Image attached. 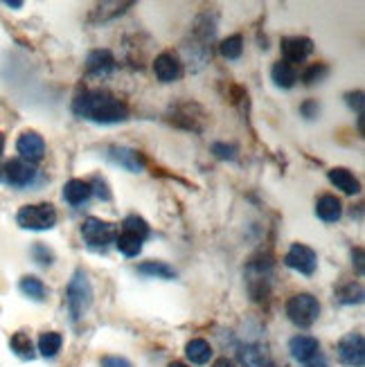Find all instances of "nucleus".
Segmentation results:
<instances>
[{
  "mask_svg": "<svg viewBox=\"0 0 365 367\" xmlns=\"http://www.w3.org/2000/svg\"><path fill=\"white\" fill-rule=\"evenodd\" d=\"M72 113L81 120L97 122V124H117L129 117V108L106 91H86L75 97Z\"/></svg>",
  "mask_w": 365,
  "mask_h": 367,
  "instance_id": "nucleus-1",
  "label": "nucleus"
},
{
  "mask_svg": "<svg viewBox=\"0 0 365 367\" xmlns=\"http://www.w3.org/2000/svg\"><path fill=\"white\" fill-rule=\"evenodd\" d=\"M66 304H68V313L72 320H81L83 315H86L88 307L93 304V286L88 282V275L77 268L75 275L68 282V289H66Z\"/></svg>",
  "mask_w": 365,
  "mask_h": 367,
  "instance_id": "nucleus-2",
  "label": "nucleus"
},
{
  "mask_svg": "<svg viewBox=\"0 0 365 367\" xmlns=\"http://www.w3.org/2000/svg\"><path fill=\"white\" fill-rule=\"evenodd\" d=\"M16 223L23 230H50L57 223V210L50 203H36V205H23L16 214Z\"/></svg>",
  "mask_w": 365,
  "mask_h": 367,
  "instance_id": "nucleus-3",
  "label": "nucleus"
},
{
  "mask_svg": "<svg viewBox=\"0 0 365 367\" xmlns=\"http://www.w3.org/2000/svg\"><path fill=\"white\" fill-rule=\"evenodd\" d=\"M286 315L296 327L307 329L311 327L320 315V302L311 293H298L286 302Z\"/></svg>",
  "mask_w": 365,
  "mask_h": 367,
  "instance_id": "nucleus-4",
  "label": "nucleus"
},
{
  "mask_svg": "<svg viewBox=\"0 0 365 367\" xmlns=\"http://www.w3.org/2000/svg\"><path fill=\"white\" fill-rule=\"evenodd\" d=\"M81 237L86 241L88 248L95 250H104L106 246H111L117 239V228L108 221H102V219L88 216L81 226Z\"/></svg>",
  "mask_w": 365,
  "mask_h": 367,
  "instance_id": "nucleus-5",
  "label": "nucleus"
},
{
  "mask_svg": "<svg viewBox=\"0 0 365 367\" xmlns=\"http://www.w3.org/2000/svg\"><path fill=\"white\" fill-rule=\"evenodd\" d=\"M338 359L343 365L347 367H363L365 365V340L363 334L359 332H352L345 334L343 338L338 340Z\"/></svg>",
  "mask_w": 365,
  "mask_h": 367,
  "instance_id": "nucleus-6",
  "label": "nucleus"
},
{
  "mask_svg": "<svg viewBox=\"0 0 365 367\" xmlns=\"http://www.w3.org/2000/svg\"><path fill=\"white\" fill-rule=\"evenodd\" d=\"M36 178V169L25 161H9L5 167H0V182L11 187H28Z\"/></svg>",
  "mask_w": 365,
  "mask_h": 367,
  "instance_id": "nucleus-7",
  "label": "nucleus"
},
{
  "mask_svg": "<svg viewBox=\"0 0 365 367\" xmlns=\"http://www.w3.org/2000/svg\"><path fill=\"white\" fill-rule=\"evenodd\" d=\"M284 264L302 275H313L315 266H318V257H315V252L309 246H304V243H294L284 255Z\"/></svg>",
  "mask_w": 365,
  "mask_h": 367,
  "instance_id": "nucleus-8",
  "label": "nucleus"
},
{
  "mask_svg": "<svg viewBox=\"0 0 365 367\" xmlns=\"http://www.w3.org/2000/svg\"><path fill=\"white\" fill-rule=\"evenodd\" d=\"M106 158L111 161L113 165L122 167L124 171H131V174H140L144 169V158L140 151L136 149H129V146H108L106 149Z\"/></svg>",
  "mask_w": 365,
  "mask_h": 367,
  "instance_id": "nucleus-9",
  "label": "nucleus"
},
{
  "mask_svg": "<svg viewBox=\"0 0 365 367\" xmlns=\"http://www.w3.org/2000/svg\"><path fill=\"white\" fill-rule=\"evenodd\" d=\"M16 149L21 153V158L25 163H41L45 156V140L39 136L36 131H25L21 133V138L16 142Z\"/></svg>",
  "mask_w": 365,
  "mask_h": 367,
  "instance_id": "nucleus-10",
  "label": "nucleus"
},
{
  "mask_svg": "<svg viewBox=\"0 0 365 367\" xmlns=\"http://www.w3.org/2000/svg\"><path fill=\"white\" fill-rule=\"evenodd\" d=\"M269 271H271V266L266 264V268L257 262H253L248 266V293L253 296V300H264L266 296H269Z\"/></svg>",
  "mask_w": 365,
  "mask_h": 367,
  "instance_id": "nucleus-11",
  "label": "nucleus"
},
{
  "mask_svg": "<svg viewBox=\"0 0 365 367\" xmlns=\"http://www.w3.org/2000/svg\"><path fill=\"white\" fill-rule=\"evenodd\" d=\"M313 52V41L307 36H289L282 39V54L286 64H302Z\"/></svg>",
  "mask_w": 365,
  "mask_h": 367,
  "instance_id": "nucleus-12",
  "label": "nucleus"
},
{
  "mask_svg": "<svg viewBox=\"0 0 365 367\" xmlns=\"http://www.w3.org/2000/svg\"><path fill=\"white\" fill-rule=\"evenodd\" d=\"M289 351L298 363H311V361L318 359L320 342L313 336H296L289 342Z\"/></svg>",
  "mask_w": 365,
  "mask_h": 367,
  "instance_id": "nucleus-13",
  "label": "nucleus"
},
{
  "mask_svg": "<svg viewBox=\"0 0 365 367\" xmlns=\"http://www.w3.org/2000/svg\"><path fill=\"white\" fill-rule=\"evenodd\" d=\"M153 72L163 83H172L180 77L182 66H180L178 57H174L172 52H163V54H158L153 61Z\"/></svg>",
  "mask_w": 365,
  "mask_h": 367,
  "instance_id": "nucleus-14",
  "label": "nucleus"
},
{
  "mask_svg": "<svg viewBox=\"0 0 365 367\" xmlns=\"http://www.w3.org/2000/svg\"><path fill=\"white\" fill-rule=\"evenodd\" d=\"M115 70V57L108 50H93L86 59V72L93 77H106Z\"/></svg>",
  "mask_w": 365,
  "mask_h": 367,
  "instance_id": "nucleus-15",
  "label": "nucleus"
},
{
  "mask_svg": "<svg viewBox=\"0 0 365 367\" xmlns=\"http://www.w3.org/2000/svg\"><path fill=\"white\" fill-rule=\"evenodd\" d=\"M93 197V185L86 180H79V178H72L64 185V199L70 205H83L88 199Z\"/></svg>",
  "mask_w": 365,
  "mask_h": 367,
  "instance_id": "nucleus-16",
  "label": "nucleus"
},
{
  "mask_svg": "<svg viewBox=\"0 0 365 367\" xmlns=\"http://www.w3.org/2000/svg\"><path fill=\"white\" fill-rule=\"evenodd\" d=\"M327 178H330L332 185H336V190H340L343 194H359L361 192V182L357 180V176L352 174L349 169L334 167V169H330Z\"/></svg>",
  "mask_w": 365,
  "mask_h": 367,
  "instance_id": "nucleus-17",
  "label": "nucleus"
},
{
  "mask_svg": "<svg viewBox=\"0 0 365 367\" xmlns=\"http://www.w3.org/2000/svg\"><path fill=\"white\" fill-rule=\"evenodd\" d=\"M340 214H343V205H340V201L332 197V194H325V197H320L318 203H315V216L325 223H336Z\"/></svg>",
  "mask_w": 365,
  "mask_h": 367,
  "instance_id": "nucleus-18",
  "label": "nucleus"
},
{
  "mask_svg": "<svg viewBox=\"0 0 365 367\" xmlns=\"http://www.w3.org/2000/svg\"><path fill=\"white\" fill-rule=\"evenodd\" d=\"M185 354H187V359L194 365H205V363L212 359V347H210L208 340L194 338V340H190L187 345H185Z\"/></svg>",
  "mask_w": 365,
  "mask_h": 367,
  "instance_id": "nucleus-19",
  "label": "nucleus"
},
{
  "mask_svg": "<svg viewBox=\"0 0 365 367\" xmlns=\"http://www.w3.org/2000/svg\"><path fill=\"white\" fill-rule=\"evenodd\" d=\"M271 77L279 88H294L296 81H298V72H296L294 66L286 64V61H277V64L273 66V70H271Z\"/></svg>",
  "mask_w": 365,
  "mask_h": 367,
  "instance_id": "nucleus-20",
  "label": "nucleus"
},
{
  "mask_svg": "<svg viewBox=\"0 0 365 367\" xmlns=\"http://www.w3.org/2000/svg\"><path fill=\"white\" fill-rule=\"evenodd\" d=\"M138 273L156 279H176V271L165 262H144L138 266Z\"/></svg>",
  "mask_w": 365,
  "mask_h": 367,
  "instance_id": "nucleus-21",
  "label": "nucleus"
},
{
  "mask_svg": "<svg viewBox=\"0 0 365 367\" xmlns=\"http://www.w3.org/2000/svg\"><path fill=\"white\" fill-rule=\"evenodd\" d=\"M18 289L23 291V296H28V298L34 300V302H43L45 296H47L45 284L41 282L39 277H34V275H25V277H23L21 284H18Z\"/></svg>",
  "mask_w": 365,
  "mask_h": 367,
  "instance_id": "nucleus-22",
  "label": "nucleus"
},
{
  "mask_svg": "<svg viewBox=\"0 0 365 367\" xmlns=\"http://www.w3.org/2000/svg\"><path fill=\"white\" fill-rule=\"evenodd\" d=\"M9 347L23 361H32L34 359V345H32V340H30L28 334H23V332L14 334V336H11V340H9Z\"/></svg>",
  "mask_w": 365,
  "mask_h": 367,
  "instance_id": "nucleus-23",
  "label": "nucleus"
},
{
  "mask_svg": "<svg viewBox=\"0 0 365 367\" xmlns=\"http://www.w3.org/2000/svg\"><path fill=\"white\" fill-rule=\"evenodd\" d=\"M122 232H127V235H133V237H138L140 241H144L149 235H151V230L147 226V221L144 219H140L138 214H131L124 219V223H122Z\"/></svg>",
  "mask_w": 365,
  "mask_h": 367,
  "instance_id": "nucleus-24",
  "label": "nucleus"
},
{
  "mask_svg": "<svg viewBox=\"0 0 365 367\" xmlns=\"http://www.w3.org/2000/svg\"><path fill=\"white\" fill-rule=\"evenodd\" d=\"M61 345H64V338H61V334H57V332H45L39 338V351H41V356H45V359L57 356Z\"/></svg>",
  "mask_w": 365,
  "mask_h": 367,
  "instance_id": "nucleus-25",
  "label": "nucleus"
},
{
  "mask_svg": "<svg viewBox=\"0 0 365 367\" xmlns=\"http://www.w3.org/2000/svg\"><path fill=\"white\" fill-rule=\"evenodd\" d=\"M239 365L241 367H264L266 365V356L260 347L255 345H246L239 349Z\"/></svg>",
  "mask_w": 365,
  "mask_h": 367,
  "instance_id": "nucleus-26",
  "label": "nucleus"
},
{
  "mask_svg": "<svg viewBox=\"0 0 365 367\" xmlns=\"http://www.w3.org/2000/svg\"><path fill=\"white\" fill-rule=\"evenodd\" d=\"M115 246L124 257H138L142 252V241L138 237H133V235H127V232L117 235Z\"/></svg>",
  "mask_w": 365,
  "mask_h": 367,
  "instance_id": "nucleus-27",
  "label": "nucleus"
},
{
  "mask_svg": "<svg viewBox=\"0 0 365 367\" xmlns=\"http://www.w3.org/2000/svg\"><path fill=\"white\" fill-rule=\"evenodd\" d=\"M340 304H361L363 302V286L359 282H349L343 289H338Z\"/></svg>",
  "mask_w": 365,
  "mask_h": 367,
  "instance_id": "nucleus-28",
  "label": "nucleus"
},
{
  "mask_svg": "<svg viewBox=\"0 0 365 367\" xmlns=\"http://www.w3.org/2000/svg\"><path fill=\"white\" fill-rule=\"evenodd\" d=\"M219 50H221V54H224L226 59H239L241 52H243V39H241L239 34L228 36V39L221 43V47H219Z\"/></svg>",
  "mask_w": 365,
  "mask_h": 367,
  "instance_id": "nucleus-29",
  "label": "nucleus"
},
{
  "mask_svg": "<svg viewBox=\"0 0 365 367\" xmlns=\"http://www.w3.org/2000/svg\"><path fill=\"white\" fill-rule=\"evenodd\" d=\"M325 77H327V66L325 64H313V66H309L307 70H304L302 81L307 86H313L315 81H323Z\"/></svg>",
  "mask_w": 365,
  "mask_h": 367,
  "instance_id": "nucleus-30",
  "label": "nucleus"
},
{
  "mask_svg": "<svg viewBox=\"0 0 365 367\" xmlns=\"http://www.w3.org/2000/svg\"><path fill=\"white\" fill-rule=\"evenodd\" d=\"M32 257L39 264H43V266H50L52 264V260H54V252L47 248V246H43V243H36V246L32 248Z\"/></svg>",
  "mask_w": 365,
  "mask_h": 367,
  "instance_id": "nucleus-31",
  "label": "nucleus"
},
{
  "mask_svg": "<svg viewBox=\"0 0 365 367\" xmlns=\"http://www.w3.org/2000/svg\"><path fill=\"white\" fill-rule=\"evenodd\" d=\"M235 146H230V144H224V142H214L212 144V153L219 156V158H224V161H233L235 158Z\"/></svg>",
  "mask_w": 365,
  "mask_h": 367,
  "instance_id": "nucleus-32",
  "label": "nucleus"
},
{
  "mask_svg": "<svg viewBox=\"0 0 365 367\" xmlns=\"http://www.w3.org/2000/svg\"><path fill=\"white\" fill-rule=\"evenodd\" d=\"M345 97H347V104L354 108L359 115H363V104H365L363 102V93L361 91H354V93H347Z\"/></svg>",
  "mask_w": 365,
  "mask_h": 367,
  "instance_id": "nucleus-33",
  "label": "nucleus"
},
{
  "mask_svg": "<svg viewBox=\"0 0 365 367\" xmlns=\"http://www.w3.org/2000/svg\"><path fill=\"white\" fill-rule=\"evenodd\" d=\"M318 102H313V100H307L302 106H300V113L307 117V120H313V117H318Z\"/></svg>",
  "mask_w": 365,
  "mask_h": 367,
  "instance_id": "nucleus-34",
  "label": "nucleus"
},
{
  "mask_svg": "<svg viewBox=\"0 0 365 367\" xmlns=\"http://www.w3.org/2000/svg\"><path fill=\"white\" fill-rule=\"evenodd\" d=\"M102 367H133V365L122 356H104Z\"/></svg>",
  "mask_w": 365,
  "mask_h": 367,
  "instance_id": "nucleus-35",
  "label": "nucleus"
},
{
  "mask_svg": "<svg viewBox=\"0 0 365 367\" xmlns=\"http://www.w3.org/2000/svg\"><path fill=\"white\" fill-rule=\"evenodd\" d=\"M91 185H95V187H97V197H100L102 201H108V199H111V192L106 190V182H104V180L95 178V180L91 182Z\"/></svg>",
  "mask_w": 365,
  "mask_h": 367,
  "instance_id": "nucleus-36",
  "label": "nucleus"
},
{
  "mask_svg": "<svg viewBox=\"0 0 365 367\" xmlns=\"http://www.w3.org/2000/svg\"><path fill=\"white\" fill-rule=\"evenodd\" d=\"M352 260H354V264H357V273L363 275V248H354V252H352Z\"/></svg>",
  "mask_w": 365,
  "mask_h": 367,
  "instance_id": "nucleus-37",
  "label": "nucleus"
},
{
  "mask_svg": "<svg viewBox=\"0 0 365 367\" xmlns=\"http://www.w3.org/2000/svg\"><path fill=\"white\" fill-rule=\"evenodd\" d=\"M212 367H235V365H233V363H230L228 359H216Z\"/></svg>",
  "mask_w": 365,
  "mask_h": 367,
  "instance_id": "nucleus-38",
  "label": "nucleus"
},
{
  "mask_svg": "<svg viewBox=\"0 0 365 367\" xmlns=\"http://www.w3.org/2000/svg\"><path fill=\"white\" fill-rule=\"evenodd\" d=\"M5 5H7V7H14V9H21V7H23L21 0H5Z\"/></svg>",
  "mask_w": 365,
  "mask_h": 367,
  "instance_id": "nucleus-39",
  "label": "nucleus"
},
{
  "mask_svg": "<svg viewBox=\"0 0 365 367\" xmlns=\"http://www.w3.org/2000/svg\"><path fill=\"white\" fill-rule=\"evenodd\" d=\"M307 367H327V363L325 361H320V363L318 361H311V363H307Z\"/></svg>",
  "mask_w": 365,
  "mask_h": 367,
  "instance_id": "nucleus-40",
  "label": "nucleus"
},
{
  "mask_svg": "<svg viewBox=\"0 0 365 367\" xmlns=\"http://www.w3.org/2000/svg\"><path fill=\"white\" fill-rule=\"evenodd\" d=\"M3 151H5V136L0 133V156H3Z\"/></svg>",
  "mask_w": 365,
  "mask_h": 367,
  "instance_id": "nucleus-41",
  "label": "nucleus"
},
{
  "mask_svg": "<svg viewBox=\"0 0 365 367\" xmlns=\"http://www.w3.org/2000/svg\"><path fill=\"white\" fill-rule=\"evenodd\" d=\"M169 367H187V365H185V363H178V361H176V363H172V365H169Z\"/></svg>",
  "mask_w": 365,
  "mask_h": 367,
  "instance_id": "nucleus-42",
  "label": "nucleus"
}]
</instances>
